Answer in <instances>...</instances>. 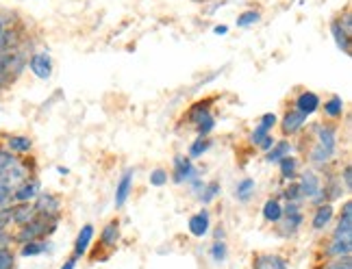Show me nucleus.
Returning a JSON list of instances; mask_svg holds the SVG:
<instances>
[{
	"instance_id": "20",
	"label": "nucleus",
	"mask_w": 352,
	"mask_h": 269,
	"mask_svg": "<svg viewBox=\"0 0 352 269\" xmlns=\"http://www.w3.org/2000/svg\"><path fill=\"white\" fill-rule=\"evenodd\" d=\"M118 239H120V224L113 220L109 222L104 228H102V235H100V244L104 248H113L118 244Z\"/></svg>"
},
{
	"instance_id": "41",
	"label": "nucleus",
	"mask_w": 352,
	"mask_h": 269,
	"mask_svg": "<svg viewBox=\"0 0 352 269\" xmlns=\"http://www.w3.org/2000/svg\"><path fill=\"white\" fill-rule=\"evenodd\" d=\"M340 24L344 26V31H346V33H350V35H352V18H350V11H346V13H344V18L340 20Z\"/></svg>"
},
{
	"instance_id": "42",
	"label": "nucleus",
	"mask_w": 352,
	"mask_h": 269,
	"mask_svg": "<svg viewBox=\"0 0 352 269\" xmlns=\"http://www.w3.org/2000/svg\"><path fill=\"white\" fill-rule=\"evenodd\" d=\"M11 235L7 233V228H0V248H3V246H9L11 244Z\"/></svg>"
},
{
	"instance_id": "36",
	"label": "nucleus",
	"mask_w": 352,
	"mask_h": 269,
	"mask_svg": "<svg viewBox=\"0 0 352 269\" xmlns=\"http://www.w3.org/2000/svg\"><path fill=\"white\" fill-rule=\"evenodd\" d=\"M276 122H278V117H276L274 113H265V115L261 117V122H259V126H263L265 130H272V128L276 126Z\"/></svg>"
},
{
	"instance_id": "40",
	"label": "nucleus",
	"mask_w": 352,
	"mask_h": 269,
	"mask_svg": "<svg viewBox=\"0 0 352 269\" xmlns=\"http://www.w3.org/2000/svg\"><path fill=\"white\" fill-rule=\"evenodd\" d=\"M274 143H276V139L272 137V132H270V134H265V137H263V141L259 143V148H261V150H265V152H267L270 148H272Z\"/></svg>"
},
{
	"instance_id": "19",
	"label": "nucleus",
	"mask_w": 352,
	"mask_h": 269,
	"mask_svg": "<svg viewBox=\"0 0 352 269\" xmlns=\"http://www.w3.org/2000/svg\"><path fill=\"white\" fill-rule=\"evenodd\" d=\"M331 257L340 259V257H350L352 252V239H342V237H333V241L329 244V250H327Z\"/></svg>"
},
{
	"instance_id": "43",
	"label": "nucleus",
	"mask_w": 352,
	"mask_h": 269,
	"mask_svg": "<svg viewBox=\"0 0 352 269\" xmlns=\"http://www.w3.org/2000/svg\"><path fill=\"white\" fill-rule=\"evenodd\" d=\"M76 267V257L74 259H67L63 265H61V269H74Z\"/></svg>"
},
{
	"instance_id": "27",
	"label": "nucleus",
	"mask_w": 352,
	"mask_h": 269,
	"mask_svg": "<svg viewBox=\"0 0 352 269\" xmlns=\"http://www.w3.org/2000/svg\"><path fill=\"white\" fill-rule=\"evenodd\" d=\"M324 113H327L329 117H333V119L342 117V113H344V100L340 96H333L329 102H324Z\"/></svg>"
},
{
	"instance_id": "16",
	"label": "nucleus",
	"mask_w": 352,
	"mask_h": 269,
	"mask_svg": "<svg viewBox=\"0 0 352 269\" xmlns=\"http://www.w3.org/2000/svg\"><path fill=\"white\" fill-rule=\"evenodd\" d=\"M333 215H335V209L331 202H324V204H320L316 209V215H314V222H311V226L316 228V231H322L324 226H329L331 220H333Z\"/></svg>"
},
{
	"instance_id": "25",
	"label": "nucleus",
	"mask_w": 352,
	"mask_h": 269,
	"mask_svg": "<svg viewBox=\"0 0 352 269\" xmlns=\"http://www.w3.org/2000/svg\"><path fill=\"white\" fill-rule=\"evenodd\" d=\"M278 165H280V176L285 178V180H294L298 176V161H296V156L289 154L285 159H280Z\"/></svg>"
},
{
	"instance_id": "2",
	"label": "nucleus",
	"mask_w": 352,
	"mask_h": 269,
	"mask_svg": "<svg viewBox=\"0 0 352 269\" xmlns=\"http://www.w3.org/2000/svg\"><path fill=\"white\" fill-rule=\"evenodd\" d=\"M55 222L57 220H50V218H44V215H35V220H31L29 224L20 226L18 235L13 237L18 241V244H26V241H35V239H44L46 235L55 233Z\"/></svg>"
},
{
	"instance_id": "9",
	"label": "nucleus",
	"mask_w": 352,
	"mask_h": 269,
	"mask_svg": "<svg viewBox=\"0 0 352 269\" xmlns=\"http://www.w3.org/2000/svg\"><path fill=\"white\" fill-rule=\"evenodd\" d=\"M133 169H126L124 174H122V178L118 180V187H116V198H113V202H116V209H122L126 204V200H129V196H131V191H133Z\"/></svg>"
},
{
	"instance_id": "28",
	"label": "nucleus",
	"mask_w": 352,
	"mask_h": 269,
	"mask_svg": "<svg viewBox=\"0 0 352 269\" xmlns=\"http://www.w3.org/2000/svg\"><path fill=\"white\" fill-rule=\"evenodd\" d=\"M196 126H198V132H200V137H207V134L213 130V126H215V122H213V115L209 113V111H205V113H200L198 115V119L194 122Z\"/></svg>"
},
{
	"instance_id": "17",
	"label": "nucleus",
	"mask_w": 352,
	"mask_h": 269,
	"mask_svg": "<svg viewBox=\"0 0 352 269\" xmlns=\"http://www.w3.org/2000/svg\"><path fill=\"white\" fill-rule=\"evenodd\" d=\"M331 33L335 37L337 48H340L342 52H346V55H350V33L344 31V26L340 24V20H333L331 22Z\"/></svg>"
},
{
	"instance_id": "32",
	"label": "nucleus",
	"mask_w": 352,
	"mask_h": 269,
	"mask_svg": "<svg viewBox=\"0 0 352 269\" xmlns=\"http://www.w3.org/2000/svg\"><path fill=\"white\" fill-rule=\"evenodd\" d=\"M13 261H16L13 252L7 246L0 248V269H13Z\"/></svg>"
},
{
	"instance_id": "45",
	"label": "nucleus",
	"mask_w": 352,
	"mask_h": 269,
	"mask_svg": "<svg viewBox=\"0 0 352 269\" xmlns=\"http://www.w3.org/2000/svg\"><path fill=\"white\" fill-rule=\"evenodd\" d=\"M3 33H5V24H3V20H0V37H3Z\"/></svg>"
},
{
	"instance_id": "7",
	"label": "nucleus",
	"mask_w": 352,
	"mask_h": 269,
	"mask_svg": "<svg viewBox=\"0 0 352 269\" xmlns=\"http://www.w3.org/2000/svg\"><path fill=\"white\" fill-rule=\"evenodd\" d=\"M42 191V185H39L37 178H26L24 183H20L16 189H13V202H31L39 196Z\"/></svg>"
},
{
	"instance_id": "12",
	"label": "nucleus",
	"mask_w": 352,
	"mask_h": 269,
	"mask_svg": "<svg viewBox=\"0 0 352 269\" xmlns=\"http://www.w3.org/2000/svg\"><path fill=\"white\" fill-rule=\"evenodd\" d=\"M252 269H287V261L278 254H256L252 259Z\"/></svg>"
},
{
	"instance_id": "33",
	"label": "nucleus",
	"mask_w": 352,
	"mask_h": 269,
	"mask_svg": "<svg viewBox=\"0 0 352 269\" xmlns=\"http://www.w3.org/2000/svg\"><path fill=\"white\" fill-rule=\"evenodd\" d=\"M168 178H170V176H168V172L159 167V169H155V172L151 174V185H153V187H164V185H168Z\"/></svg>"
},
{
	"instance_id": "24",
	"label": "nucleus",
	"mask_w": 352,
	"mask_h": 269,
	"mask_svg": "<svg viewBox=\"0 0 352 269\" xmlns=\"http://www.w3.org/2000/svg\"><path fill=\"white\" fill-rule=\"evenodd\" d=\"M254 189H256V183H254L252 178H243V180H239L237 187H235V198H237L239 202H248V200L252 198Z\"/></svg>"
},
{
	"instance_id": "23",
	"label": "nucleus",
	"mask_w": 352,
	"mask_h": 269,
	"mask_svg": "<svg viewBox=\"0 0 352 269\" xmlns=\"http://www.w3.org/2000/svg\"><path fill=\"white\" fill-rule=\"evenodd\" d=\"M46 250H48V241L35 239V241H26V244H22L20 254L22 257H39V254H44Z\"/></svg>"
},
{
	"instance_id": "38",
	"label": "nucleus",
	"mask_w": 352,
	"mask_h": 269,
	"mask_svg": "<svg viewBox=\"0 0 352 269\" xmlns=\"http://www.w3.org/2000/svg\"><path fill=\"white\" fill-rule=\"evenodd\" d=\"M11 224V207H0V228H7Z\"/></svg>"
},
{
	"instance_id": "10",
	"label": "nucleus",
	"mask_w": 352,
	"mask_h": 269,
	"mask_svg": "<svg viewBox=\"0 0 352 269\" xmlns=\"http://www.w3.org/2000/svg\"><path fill=\"white\" fill-rule=\"evenodd\" d=\"M35 207L31 204V202H18L16 207H11V224H16L18 228L29 224L31 220H35Z\"/></svg>"
},
{
	"instance_id": "29",
	"label": "nucleus",
	"mask_w": 352,
	"mask_h": 269,
	"mask_svg": "<svg viewBox=\"0 0 352 269\" xmlns=\"http://www.w3.org/2000/svg\"><path fill=\"white\" fill-rule=\"evenodd\" d=\"M211 148V139H207V137H198L192 145H189V159H200L202 154H205L207 150Z\"/></svg>"
},
{
	"instance_id": "3",
	"label": "nucleus",
	"mask_w": 352,
	"mask_h": 269,
	"mask_svg": "<svg viewBox=\"0 0 352 269\" xmlns=\"http://www.w3.org/2000/svg\"><path fill=\"white\" fill-rule=\"evenodd\" d=\"M33 207H35L37 215H44V218H50V220H57L59 213H61V202H59L57 196H52V194L39 191Z\"/></svg>"
},
{
	"instance_id": "37",
	"label": "nucleus",
	"mask_w": 352,
	"mask_h": 269,
	"mask_svg": "<svg viewBox=\"0 0 352 269\" xmlns=\"http://www.w3.org/2000/svg\"><path fill=\"white\" fill-rule=\"evenodd\" d=\"M265 134H270V130H265L263 126H256V128L252 130V134H250V141H252L254 145H259V143L263 141Z\"/></svg>"
},
{
	"instance_id": "30",
	"label": "nucleus",
	"mask_w": 352,
	"mask_h": 269,
	"mask_svg": "<svg viewBox=\"0 0 352 269\" xmlns=\"http://www.w3.org/2000/svg\"><path fill=\"white\" fill-rule=\"evenodd\" d=\"M226 244L224 241H215V244L211 246V250H209V257H211V261H215V263H224L226 261Z\"/></svg>"
},
{
	"instance_id": "44",
	"label": "nucleus",
	"mask_w": 352,
	"mask_h": 269,
	"mask_svg": "<svg viewBox=\"0 0 352 269\" xmlns=\"http://www.w3.org/2000/svg\"><path fill=\"white\" fill-rule=\"evenodd\" d=\"M213 33H215V35H226V33H228V26H224V24L215 26V29H213Z\"/></svg>"
},
{
	"instance_id": "21",
	"label": "nucleus",
	"mask_w": 352,
	"mask_h": 269,
	"mask_svg": "<svg viewBox=\"0 0 352 269\" xmlns=\"http://www.w3.org/2000/svg\"><path fill=\"white\" fill-rule=\"evenodd\" d=\"M289 154H292V145H289V141H278V143H274V145L267 150L265 161H270V163H278L280 159H285V156H289Z\"/></svg>"
},
{
	"instance_id": "39",
	"label": "nucleus",
	"mask_w": 352,
	"mask_h": 269,
	"mask_svg": "<svg viewBox=\"0 0 352 269\" xmlns=\"http://www.w3.org/2000/svg\"><path fill=\"white\" fill-rule=\"evenodd\" d=\"M342 176H344V189L350 191V189H352V172H350V165L344 167V174H342Z\"/></svg>"
},
{
	"instance_id": "6",
	"label": "nucleus",
	"mask_w": 352,
	"mask_h": 269,
	"mask_svg": "<svg viewBox=\"0 0 352 269\" xmlns=\"http://www.w3.org/2000/svg\"><path fill=\"white\" fill-rule=\"evenodd\" d=\"M298 189H300V198L302 200H314L320 191H322V183L316 172L307 169L305 174H300V183H298Z\"/></svg>"
},
{
	"instance_id": "5",
	"label": "nucleus",
	"mask_w": 352,
	"mask_h": 269,
	"mask_svg": "<svg viewBox=\"0 0 352 269\" xmlns=\"http://www.w3.org/2000/svg\"><path fill=\"white\" fill-rule=\"evenodd\" d=\"M29 70L37 76V78H50L52 76V59L48 52H33L31 59H29Z\"/></svg>"
},
{
	"instance_id": "15",
	"label": "nucleus",
	"mask_w": 352,
	"mask_h": 269,
	"mask_svg": "<svg viewBox=\"0 0 352 269\" xmlns=\"http://www.w3.org/2000/svg\"><path fill=\"white\" fill-rule=\"evenodd\" d=\"M305 124H307V115H302L300 111H289L285 117H283L280 128L285 134H294V132L300 130Z\"/></svg>"
},
{
	"instance_id": "18",
	"label": "nucleus",
	"mask_w": 352,
	"mask_h": 269,
	"mask_svg": "<svg viewBox=\"0 0 352 269\" xmlns=\"http://www.w3.org/2000/svg\"><path fill=\"white\" fill-rule=\"evenodd\" d=\"M7 148L13 154H26V152H31L33 141L31 137H26V134H13V137L7 139Z\"/></svg>"
},
{
	"instance_id": "14",
	"label": "nucleus",
	"mask_w": 352,
	"mask_h": 269,
	"mask_svg": "<svg viewBox=\"0 0 352 269\" xmlns=\"http://www.w3.org/2000/svg\"><path fill=\"white\" fill-rule=\"evenodd\" d=\"M91 239H94V226L91 224H85L83 228H80V233L74 241V257H85L89 246H91Z\"/></svg>"
},
{
	"instance_id": "22",
	"label": "nucleus",
	"mask_w": 352,
	"mask_h": 269,
	"mask_svg": "<svg viewBox=\"0 0 352 269\" xmlns=\"http://www.w3.org/2000/svg\"><path fill=\"white\" fill-rule=\"evenodd\" d=\"M263 218L270 224H278L283 220V207L278 200H267L263 204Z\"/></svg>"
},
{
	"instance_id": "35",
	"label": "nucleus",
	"mask_w": 352,
	"mask_h": 269,
	"mask_svg": "<svg viewBox=\"0 0 352 269\" xmlns=\"http://www.w3.org/2000/svg\"><path fill=\"white\" fill-rule=\"evenodd\" d=\"M327 269H352V261H350V257H340L331 265H327Z\"/></svg>"
},
{
	"instance_id": "31",
	"label": "nucleus",
	"mask_w": 352,
	"mask_h": 269,
	"mask_svg": "<svg viewBox=\"0 0 352 269\" xmlns=\"http://www.w3.org/2000/svg\"><path fill=\"white\" fill-rule=\"evenodd\" d=\"M259 18H261L259 11H243L241 16L237 18V26H239V29H248V26L259 22Z\"/></svg>"
},
{
	"instance_id": "1",
	"label": "nucleus",
	"mask_w": 352,
	"mask_h": 269,
	"mask_svg": "<svg viewBox=\"0 0 352 269\" xmlns=\"http://www.w3.org/2000/svg\"><path fill=\"white\" fill-rule=\"evenodd\" d=\"M337 152V128L333 126H320L318 128V137H316V145L311 148L309 159L318 165L329 163V161L335 156Z\"/></svg>"
},
{
	"instance_id": "13",
	"label": "nucleus",
	"mask_w": 352,
	"mask_h": 269,
	"mask_svg": "<svg viewBox=\"0 0 352 269\" xmlns=\"http://www.w3.org/2000/svg\"><path fill=\"white\" fill-rule=\"evenodd\" d=\"M333 237L352 239V204H350V202H346V204H344L342 218H340V222H337Z\"/></svg>"
},
{
	"instance_id": "8",
	"label": "nucleus",
	"mask_w": 352,
	"mask_h": 269,
	"mask_svg": "<svg viewBox=\"0 0 352 269\" xmlns=\"http://www.w3.org/2000/svg\"><path fill=\"white\" fill-rule=\"evenodd\" d=\"M189 233H192L194 237L202 239V237H207L209 231H211V220H209V211L207 209H202L200 213L192 215L189 218Z\"/></svg>"
},
{
	"instance_id": "11",
	"label": "nucleus",
	"mask_w": 352,
	"mask_h": 269,
	"mask_svg": "<svg viewBox=\"0 0 352 269\" xmlns=\"http://www.w3.org/2000/svg\"><path fill=\"white\" fill-rule=\"evenodd\" d=\"M296 111H300L302 115H311V113H316L318 109H320V98H318V93H314V91H302L300 96L296 98Z\"/></svg>"
},
{
	"instance_id": "34",
	"label": "nucleus",
	"mask_w": 352,
	"mask_h": 269,
	"mask_svg": "<svg viewBox=\"0 0 352 269\" xmlns=\"http://www.w3.org/2000/svg\"><path fill=\"white\" fill-rule=\"evenodd\" d=\"M283 196H285L287 202H298V200H302L300 198V189H298V185H289L285 191H283Z\"/></svg>"
},
{
	"instance_id": "26",
	"label": "nucleus",
	"mask_w": 352,
	"mask_h": 269,
	"mask_svg": "<svg viewBox=\"0 0 352 269\" xmlns=\"http://www.w3.org/2000/svg\"><path fill=\"white\" fill-rule=\"evenodd\" d=\"M220 191H222L220 183L218 180H211V183H207L205 187H202V191L198 194V198H200L202 204H209V202H213L215 198L220 196Z\"/></svg>"
},
{
	"instance_id": "4",
	"label": "nucleus",
	"mask_w": 352,
	"mask_h": 269,
	"mask_svg": "<svg viewBox=\"0 0 352 269\" xmlns=\"http://www.w3.org/2000/svg\"><path fill=\"white\" fill-rule=\"evenodd\" d=\"M196 176H198V172H196V167L192 163V159H189V156H181V154L174 156V172H172L174 183L183 185V183L194 180Z\"/></svg>"
}]
</instances>
